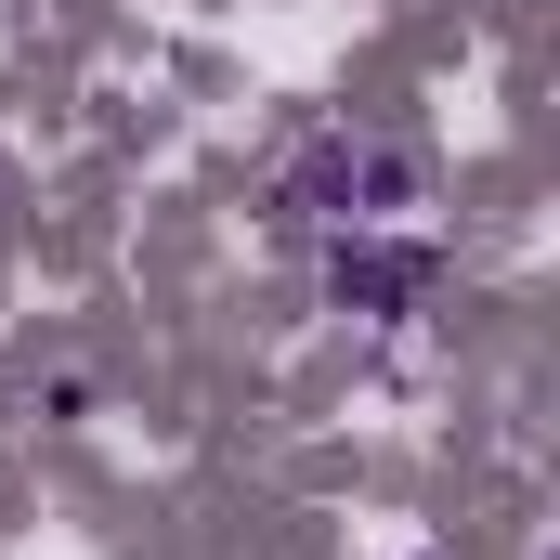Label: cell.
I'll list each match as a JSON object with an SVG mask.
<instances>
[{
	"label": "cell",
	"instance_id": "cell-2",
	"mask_svg": "<svg viewBox=\"0 0 560 560\" xmlns=\"http://www.w3.org/2000/svg\"><path fill=\"white\" fill-rule=\"evenodd\" d=\"M326 300L365 313V326H405L430 300V248H392V235H326Z\"/></svg>",
	"mask_w": 560,
	"mask_h": 560
},
{
	"label": "cell",
	"instance_id": "cell-1",
	"mask_svg": "<svg viewBox=\"0 0 560 560\" xmlns=\"http://www.w3.org/2000/svg\"><path fill=\"white\" fill-rule=\"evenodd\" d=\"M430 209V156L405 131H313L275 183V235L326 248V235H405Z\"/></svg>",
	"mask_w": 560,
	"mask_h": 560
}]
</instances>
